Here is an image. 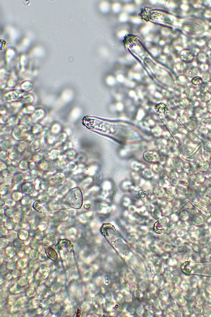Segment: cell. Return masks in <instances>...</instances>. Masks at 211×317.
<instances>
[{
  "mask_svg": "<svg viewBox=\"0 0 211 317\" xmlns=\"http://www.w3.org/2000/svg\"><path fill=\"white\" fill-rule=\"evenodd\" d=\"M155 110L158 113L164 114L167 112V108L164 104L160 103L155 106Z\"/></svg>",
  "mask_w": 211,
  "mask_h": 317,
  "instance_id": "2",
  "label": "cell"
},
{
  "mask_svg": "<svg viewBox=\"0 0 211 317\" xmlns=\"http://www.w3.org/2000/svg\"><path fill=\"white\" fill-rule=\"evenodd\" d=\"M45 251L47 256L53 261H55L58 259V254L53 248L46 246L45 248Z\"/></svg>",
  "mask_w": 211,
  "mask_h": 317,
  "instance_id": "1",
  "label": "cell"
}]
</instances>
